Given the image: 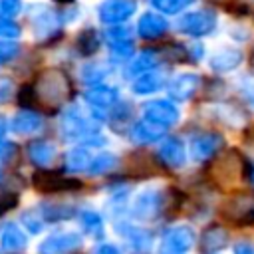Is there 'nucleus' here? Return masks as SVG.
<instances>
[{"mask_svg":"<svg viewBox=\"0 0 254 254\" xmlns=\"http://www.w3.org/2000/svg\"><path fill=\"white\" fill-rule=\"evenodd\" d=\"M143 117L169 129L179 123L181 113H179V107L171 99H151L143 103Z\"/></svg>","mask_w":254,"mask_h":254,"instance_id":"9d476101","label":"nucleus"},{"mask_svg":"<svg viewBox=\"0 0 254 254\" xmlns=\"http://www.w3.org/2000/svg\"><path fill=\"white\" fill-rule=\"evenodd\" d=\"M83 236L79 230H60L48 234L38 244V254H71L81 248Z\"/></svg>","mask_w":254,"mask_h":254,"instance_id":"0eeeda50","label":"nucleus"},{"mask_svg":"<svg viewBox=\"0 0 254 254\" xmlns=\"http://www.w3.org/2000/svg\"><path fill=\"white\" fill-rule=\"evenodd\" d=\"M220 214L230 220L232 224H254V194L252 192H238L230 196L222 208Z\"/></svg>","mask_w":254,"mask_h":254,"instance_id":"6e6552de","label":"nucleus"},{"mask_svg":"<svg viewBox=\"0 0 254 254\" xmlns=\"http://www.w3.org/2000/svg\"><path fill=\"white\" fill-rule=\"evenodd\" d=\"M240 91L244 93V97H246L248 101L254 103V79H252V77H242V81H240Z\"/></svg>","mask_w":254,"mask_h":254,"instance_id":"79ce46f5","label":"nucleus"},{"mask_svg":"<svg viewBox=\"0 0 254 254\" xmlns=\"http://www.w3.org/2000/svg\"><path fill=\"white\" fill-rule=\"evenodd\" d=\"M242 62V52L240 50H234V48H222L218 50L216 54H212L210 58V67L218 73H224V71H232L240 65Z\"/></svg>","mask_w":254,"mask_h":254,"instance_id":"a878e982","label":"nucleus"},{"mask_svg":"<svg viewBox=\"0 0 254 254\" xmlns=\"http://www.w3.org/2000/svg\"><path fill=\"white\" fill-rule=\"evenodd\" d=\"M8 131H10V125H8L6 117H2V115H0V139H4Z\"/></svg>","mask_w":254,"mask_h":254,"instance_id":"de8ad7c7","label":"nucleus"},{"mask_svg":"<svg viewBox=\"0 0 254 254\" xmlns=\"http://www.w3.org/2000/svg\"><path fill=\"white\" fill-rule=\"evenodd\" d=\"M12 153H14V145L10 141H6V139H0V161L2 163L8 161Z\"/></svg>","mask_w":254,"mask_h":254,"instance_id":"37998d69","label":"nucleus"},{"mask_svg":"<svg viewBox=\"0 0 254 254\" xmlns=\"http://www.w3.org/2000/svg\"><path fill=\"white\" fill-rule=\"evenodd\" d=\"M32 185L42 192H60V190H75L81 187L79 181L64 177L52 171H38L32 175Z\"/></svg>","mask_w":254,"mask_h":254,"instance_id":"ddd939ff","label":"nucleus"},{"mask_svg":"<svg viewBox=\"0 0 254 254\" xmlns=\"http://www.w3.org/2000/svg\"><path fill=\"white\" fill-rule=\"evenodd\" d=\"M20 224L26 228L28 234H40L44 230V218L40 214V210H24L20 214Z\"/></svg>","mask_w":254,"mask_h":254,"instance_id":"72a5a7b5","label":"nucleus"},{"mask_svg":"<svg viewBox=\"0 0 254 254\" xmlns=\"http://www.w3.org/2000/svg\"><path fill=\"white\" fill-rule=\"evenodd\" d=\"M26 246H28V234L22 230V226L16 222L4 224L0 232V248L4 252H20Z\"/></svg>","mask_w":254,"mask_h":254,"instance_id":"aec40b11","label":"nucleus"},{"mask_svg":"<svg viewBox=\"0 0 254 254\" xmlns=\"http://www.w3.org/2000/svg\"><path fill=\"white\" fill-rule=\"evenodd\" d=\"M159 151L157 157L163 165L171 167V169H181L187 163V149L185 143L179 137H165L163 141H159Z\"/></svg>","mask_w":254,"mask_h":254,"instance_id":"2eb2a0df","label":"nucleus"},{"mask_svg":"<svg viewBox=\"0 0 254 254\" xmlns=\"http://www.w3.org/2000/svg\"><path fill=\"white\" fill-rule=\"evenodd\" d=\"M62 137L81 147H105L107 137L101 133L99 123L91 113H85L79 105H67L60 117Z\"/></svg>","mask_w":254,"mask_h":254,"instance_id":"f257e3e1","label":"nucleus"},{"mask_svg":"<svg viewBox=\"0 0 254 254\" xmlns=\"http://www.w3.org/2000/svg\"><path fill=\"white\" fill-rule=\"evenodd\" d=\"M115 230L119 232V236L125 240V244L135 254H147L153 246V234L143 226H137V224H131V222H121V224L117 222Z\"/></svg>","mask_w":254,"mask_h":254,"instance_id":"f8f14e48","label":"nucleus"},{"mask_svg":"<svg viewBox=\"0 0 254 254\" xmlns=\"http://www.w3.org/2000/svg\"><path fill=\"white\" fill-rule=\"evenodd\" d=\"M226 246H228V232L218 224H210L208 228H204V232L198 238L200 254H218Z\"/></svg>","mask_w":254,"mask_h":254,"instance_id":"6ab92c4d","label":"nucleus"},{"mask_svg":"<svg viewBox=\"0 0 254 254\" xmlns=\"http://www.w3.org/2000/svg\"><path fill=\"white\" fill-rule=\"evenodd\" d=\"M93 254H121V250H119L115 244H111V242H101V244L95 248Z\"/></svg>","mask_w":254,"mask_h":254,"instance_id":"c03bdc74","label":"nucleus"},{"mask_svg":"<svg viewBox=\"0 0 254 254\" xmlns=\"http://www.w3.org/2000/svg\"><path fill=\"white\" fill-rule=\"evenodd\" d=\"M77 220L83 232H87L93 238H103V218L99 212L91 208H83L77 212Z\"/></svg>","mask_w":254,"mask_h":254,"instance_id":"cd10ccee","label":"nucleus"},{"mask_svg":"<svg viewBox=\"0 0 254 254\" xmlns=\"http://www.w3.org/2000/svg\"><path fill=\"white\" fill-rule=\"evenodd\" d=\"M10 131L20 135V137H30L36 135L44 129V119L38 111L34 109H20L12 119H10Z\"/></svg>","mask_w":254,"mask_h":254,"instance_id":"f3484780","label":"nucleus"},{"mask_svg":"<svg viewBox=\"0 0 254 254\" xmlns=\"http://www.w3.org/2000/svg\"><path fill=\"white\" fill-rule=\"evenodd\" d=\"M109 65L103 62H93V64H85L81 67V79L91 87L97 83H103V79L109 75Z\"/></svg>","mask_w":254,"mask_h":254,"instance_id":"c756f323","label":"nucleus"},{"mask_svg":"<svg viewBox=\"0 0 254 254\" xmlns=\"http://www.w3.org/2000/svg\"><path fill=\"white\" fill-rule=\"evenodd\" d=\"M20 52V46L12 40H0V65L12 62Z\"/></svg>","mask_w":254,"mask_h":254,"instance_id":"e433bc0d","label":"nucleus"},{"mask_svg":"<svg viewBox=\"0 0 254 254\" xmlns=\"http://www.w3.org/2000/svg\"><path fill=\"white\" fill-rule=\"evenodd\" d=\"M14 93V83L8 77H0V103H6Z\"/></svg>","mask_w":254,"mask_h":254,"instance_id":"a19ab883","label":"nucleus"},{"mask_svg":"<svg viewBox=\"0 0 254 254\" xmlns=\"http://www.w3.org/2000/svg\"><path fill=\"white\" fill-rule=\"evenodd\" d=\"M250 179H252V183H254V169H252V175H250Z\"/></svg>","mask_w":254,"mask_h":254,"instance_id":"8fccbe9b","label":"nucleus"},{"mask_svg":"<svg viewBox=\"0 0 254 254\" xmlns=\"http://www.w3.org/2000/svg\"><path fill=\"white\" fill-rule=\"evenodd\" d=\"M40 214L44 218V222H62V220H69L73 216H77V208L69 202H46L40 208Z\"/></svg>","mask_w":254,"mask_h":254,"instance_id":"393cba45","label":"nucleus"},{"mask_svg":"<svg viewBox=\"0 0 254 254\" xmlns=\"http://www.w3.org/2000/svg\"><path fill=\"white\" fill-rule=\"evenodd\" d=\"M167 28H169V22L155 12H145L137 22V32L145 40H155V38L163 36L167 32Z\"/></svg>","mask_w":254,"mask_h":254,"instance_id":"4be33fe9","label":"nucleus"},{"mask_svg":"<svg viewBox=\"0 0 254 254\" xmlns=\"http://www.w3.org/2000/svg\"><path fill=\"white\" fill-rule=\"evenodd\" d=\"M18 204V194L14 190H6V189H0V216L8 210H12L14 206Z\"/></svg>","mask_w":254,"mask_h":254,"instance_id":"58836bf2","label":"nucleus"},{"mask_svg":"<svg viewBox=\"0 0 254 254\" xmlns=\"http://www.w3.org/2000/svg\"><path fill=\"white\" fill-rule=\"evenodd\" d=\"M87 107H89V113L91 117H95L97 121L105 119V111L111 109L117 101H119V89L113 87V85H105V83H97V85H91L85 95H83Z\"/></svg>","mask_w":254,"mask_h":254,"instance_id":"423d86ee","label":"nucleus"},{"mask_svg":"<svg viewBox=\"0 0 254 254\" xmlns=\"http://www.w3.org/2000/svg\"><path fill=\"white\" fill-rule=\"evenodd\" d=\"M165 133H167V127H163L159 123H153V121H149L145 117L135 121V123H131V127H129V137L137 145L159 143V141L165 139Z\"/></svg>","mask_w":254,"mask_h":254,"instance_id":"dca6fc26","label":"nucleus"},{"mask_svg":"<svg viewBox=\"0 0 254 254\" xmlns=\"http://www.w3.org/2000/svg\"><path fill=\"white\" fill-rule=\"evenodd\" d=\"M131 115H133V111H131V103L119 99V101L111 107L109 121H111V125H113L115 129H119V127H125V125L131 123Z\"/></svg>","mask_w":254,"mask_h":254,"instance_id":"473e14b6","label":"nucleus"},{"mask_svg":"<svg viewBox=\"0 0 254 254\" xmlns=\"http://www.w3.org/2000/svg\"><path fill=\"white\" fill-rule=\"evenodd\" d=\"M109 44V52L113 54V58L117 60H129L133 56V40H117V42H107Z\"/></svg>","mask_w":254,"mask_h":254,"instance_id":"c9c22d12","label":"nucleus"},{"mask_svg":"<svg viewBox=\"0 0 254 254\" xmlns=\"http://www.w3.org/2000/svg\"><path fill=\"white\" fill-rule=\"evenodd\" d=\"M189 56H192L194 62L200 60V58H202V46H200V44H192V46L189 48Z\"/></svg>","mask_w":254,"mask_h":254,"instance_id":"49530a36","label":"nucleus"},{"mask_svg":"<svg viewBox=\"0 0 254 254\" xmlns=\"http://www.w3.org/2000/svg\"><path fill=\"white\" fill-rule=\"evenodd\" d=\"M28 157L36 167H50L58 157V147L52 141H32L28 145Z\"/></svg>","mask_w":254,"mask_h":254,"instance_id":"5701e85b","label":"nucleus"},{"mask_svg":"<svg viewBox=\"0 0 254 254\" xmlns=\"http://www.w3.org/2000/svg\"><path fill=\"white\" fill-rule=\"evenodd\" d=\"M99 48V36L93 28H85L83 32H79L77 36V50L81 56H91L95 54Z\"/></svg>","mask_w":254,"mask_h":254,"instance_id":"2f4dec72","label":"nucleus"},{"mask_svg":"<svg viewBox=\"0 0 254 254\" xmlns=\"http://www.w3.org/2000/svg\"><path fill=\"white\" fill-rule=\"evenodd\" d=\"M250 64L254 65V52H252V56H250Z\"/></svg>","mask_w":254,"mask_h":254,"instance_id":"09e8293b","label":"nucleus"},{"mask_svg":"<svg viewBox=\"0 0 254 254\" xmlns=\"http://www.w3.org/2000/svg\"><path fill=\"white\" fill-rule=\"evenodd\" d=\"M0 165H2V161H0Z\"/></svg>","mask_w":254,"mask_h":254,"instance_id":"3c124183","label":"nucleus"},{"mask_svg":"<svg viewBox=\"0 0 254 254\" xmlns=\"http://www.w3.org/2000/svg\"><path fill=\"white\" fill-rule=\"evenodd\" d=\"M194 0H151V4L159 10V12H165V14H177L181 12L183 8L190 6Z\"/></svg>","mask_w":254,"mask_h":254,"instance_id":"f704fd0d","label":"nucleus"},{"mask_svg":"<svg viewBox=\"0 0 254 254\" xmlns=\"http://www.w3.org/2000/svg\"><path fill=\"white\" fill-rule=\"evenodd\" d=\"M163 208H165V196L159 189H153V187L141 189L129 204L131 216L139 222H149V220L157 218Z\"/></svg>","mask_w":254,"mask_h":254,"instance_id":"20e7f679","label":"nucleus"},{"mask_svg":"<svg viewBox=\"0 0 254 254\" xmlns=\"http://www.w3.org/2000/svg\"><path fill=\"white\" fill-rule=\"evenodd\" d=\"M20 26L14 22V20H10V18H2L0 20V38H4V40H16L18 36H20Z\"/></svg>","mask_w":254,"mask_h":254,"instance_id":"4c0bfd02","label":"nucleus"},{"mask_svg":"<svg viewBox=\"0 0 254 254\" xmlns=\"http://www.w3.org/2000/svg\"><path fill=\"white\" fill-rule=\"evenodd\" d=\"M222 145H224V139L220 133L204 131V133H198L190 139L189 153H190L192 161H206V159L214 157L222 149Z\"/></svg>","mask_w":254,"mask_h":254,"instance_id":"9b49d317","label":"nucleus"},{"mask_svg":"<svg viewBox=\"0 0 254 254\" xmlns=\"http://www.w3.org/2000/svg\"><path fill=\"white\" fill-rule=\"evenodd\" d=\"M137 10V2L135 0H105L97 14H99V20L107 26H115V24H121L125 20H129Z\"/></svg>","mask_w":254,"mask_h":254,"instance_id":"4468645a","label":"nucleus"},{"mask_svg":"<svg viewBox=\"0 0 254 254\" xmlns=\"http://www.w3.org/2000/svg\"><path fill=\"white\" fill-rule=\"evenodd\" d=\"M200 85V77L196 73H179L167 83V93L173 101L190 99Z\"/></svg>","mask_w":254,"mask_h":254,"instance_id":"a211bd4d","label":"nucleus"},{"mask_svg":"<svg viewBox=\"0 0 254 254\" xmlns=\"http://www.w3.org/2000/svg\"><path fill=\"white\" fill-rule=\"evenodd\" d=\"M22 10V2L20 0H0V14L4 18H12Z\"/></svg>","mask_w":254,"mask_h":254,"instance_id":"ea45409f","label":"nucleus"},{"mask_svg":"<svg viewBox=\"0 0 254 254\" xmlns=\"http://www.w3.org/2000/svg\"><path fill=\"white\" fill-rule=\"evenodd\" d=\"M194 240L196 234L192 226L189 224L169 226L157 244V254H187L194 246Z\"/></svg>","mask_w":254,"mask_h":254,"instance_id":"39448f33","label":"nucleus"},{"mask_svg":"<svg viewBox=\"0 0 254 254\" xmlns=\"http://www.w3.org/2000/svg\"><path fill=\"white\" fill-rule=\"evenodd\" d=\"M117 165H119V157L117 155H113V153H97V155H93V159L89 163L87 175L101 177V175H107V173L115 171Z\"/></svg>","mask_w":254,"mask_h":254,"instance_id":"c85d7f7f","label":"nucleus"},{"mask_svg":"<svg viewBox=\"0 0 254 254\" xmlns=\"http://www.w3.org/2000/svg\"><path fill=\"white\" fill-rule=\"evenodd\" d=\"M246 161L238 151H226L224 155L216 157L210 167V179L216 187H234L246 175Z\"/></svg>","mask_w":254,"mask_h":254,"instance_id":"7ed1b4c3","label":"nucleus"},{"mask_svg":"<svg viewBox=\"0 0 254 254\" xmlns=\"http://www.w3.org/2000/svg\"><path fill=\"white\" fill-rule=\"evenodd\" d=\"M157 64H159V56H157V52H153V50H145V52H141L139 56H135V58L129 62V65L125 67V77H133V79H135L137 75L155 69Z\"/></svg>","mask_w":254,"mask_h":254,"instance_id":"bb28decb","label":"nucleus"},{"mask_svg":"<svg viewBox=\"0 0 254 254\" xmlns=\"http://www.w3.org/2000/svg\"><path fill=\"white\" fill-rule=\"evenodd\" d=\"M232 252L234 254H254V244H250V242H236Z\"/></svg>","mask_w":254,"mask_h":254,"instance_id":"a18cd8bd","label":"nucleus"},{"mask_svg":"<svg viewBox=\"0 0 254 254\" xmlns=\"http://www.w3.org/2000/svg\"><path fill=\"white\" fill-rule=\"evenodd\" d=\"M91 159H93V155L89 153V149L77 145V147H73V149H69L65 153V157H64V169H65V173H71V175L83 173V171L87 173Z\"/></svg>","mask_w":254,"mask_h":254,"instance_id":"b1692460","label":"nucleus"},{"mask_svg":"<svg viewBox=\"0 0 254 254\" xmlns=\"http://www.w3.org/2000/svg\"><path fill=\"white\" fill-rule=\"evenodd\" d=\"M32 87H34V93L38 99V107L40 105L60 107L69 93V81H67L65 73L60 69H46L38 77L36 85H32Z\"/></svg>","mask_w":254,"mask_h":254,"instance_id":"f03ea898","label":"nucleus"},{"mask_svg":"<svg viewBox=\"0 0 254 254\" xmlns=\"http://www.w3.org/2000/svg\"><path fill=\"white\" fill-rule=\"evenodd\" d=\"M30 18H32L34 32H36V36H38V38L48 36V34H50V32L56 28V24H58L56 16H54L52 12H48V10H40V12H36L34 16L30 14Z\"/></svg>","mask_w":254,"mask_h":254,"instance_id":"7c9ffc66","label":"nucleus"},{"mask_svg":"<svg viewBox=\"0 0 254 254\" xmlns=\"http://www.w3.org/2000/svg\"><path fill=\"white\" fill-rule=\"evenodd\" d=\"M179 32L192 36V38H200L210 34L216 28V14L212 10H196V12H189L185 16L179 18L177 22Z\"/></svg>","mask_w":254,"mask_h":254,"instance_id":"1a4fd4ad","label":"nucleus"},{"mask_svg":"<svg viewBox=\"0 0 254 254\" xmlns=\"http://www.w3.org/2000/svg\"><path fill=\"white\" fill-rule=\"evenodd\" d=\"M167 83V77L163 71L159 69H151V71H145L141 75H137L131 83V91L135 95H151L155 91H159L163 85Z\"/></svg>","mask_w":254,"mask_h":254,"instance_id":"412c9836","label":"nucleus"}]
</instances>
